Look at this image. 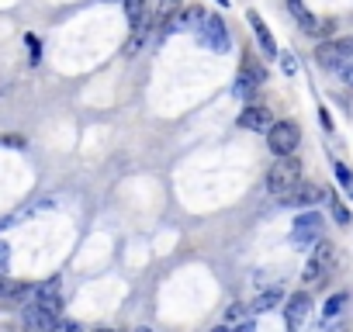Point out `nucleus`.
<instances>
[{
    "instance_id": "ddd939ff",
    "label": "nucleus",
    "mask_w": 353,
    "mask_h": 332,
    "mask_svg": "<svg viewBox=\"0 0 353 332\" xmlns=\"http://www.w3.org/2000/svg\"><path fill=\"white\" fill-rule=\"evenodd\" d=\"M325 198V191L322 187H315V184H301L298 180V187L284 198V205H301V208H312V205H319Z\"/></svg>"
},
{
    "instance_id": "1a4fd4ad",
    "label": "nucleus",
    "mask_w": 353,
    "mask_h": 332,
    "mask_svg": "<svg viewBox=\"0 0 353 332\" xmlns=\"http://www.w3.org/2000/svg\"><path fill=\"white\" fill-rule=\"evenodd\" d=\"M236 125H239V128H246V132H267V128L274 125V111H270V107H263V104H250V107H243V111H239Z\"/></svg>"
},
{
    "instance_id": "393cba45",
    "label": "nucleus",
    "mask_w": 353,
    "mask_h": 332,
    "mask_svg": "<svg viewBox=\"0 0 353 332\" xmlns=\"http://www.w3.org/2000/svg\"><path fill=\"white\" fill-rule=\"evenodd\" d=\"M319 114H322V125L332 132V118H329V111H325V107H319Z\"/></svg>"
},
{
    "instance_id": "4be33fe9",
    "label": "nucleus",
    "mask_w": 353,
    "mask_h": 332,
    "mask_svg": "<svg viewBox=\"0 0 353 332\" xmlns=\"http://www.w3.org/2000/svg\"><path fill=\"white\" fill-rule=\"evenodd\" d=\"M336 180H339L343 187H350V180H353V174L346 170V166H343V163H336Z\"/></svg>"
},
{
    "instance_id": "6ab92c4d",
    "label": "nucleus",
    "mask_w": 353,
    "mask_h": 332,
    "mask_svg": "<svg viewBox=\"0 0 353 332\" xmlns=\"http://www.w3.org/2000/svg\"><path fill=\"white\" fill-rule=\"evenodd\" d=\"M343 308H346V294H332V298L325 301V308H322V315H325V322H329V318H336V315H339Z\"/></svg>"
},
{
    "instance_id": "4468645a",
    "label": "nucleus",
    "mask_w": 353,
    "mask_h": 332,
    "mask_svg": "<svg viewBox=\"0 0 353 332\" xmlns=\"http://www.w3.org/2000/svg\"><path fill=\"white\" fill-rule=\"evenodd\" d=\"M205 21V11L201 8H181V14H176L170 25V32H198V25Z\"/></svg>"
},
{
    "instance_id": "a211bd4d",
    "label": "nucleus",
    "mask_w": 353,
    "mask_h": 332,
    "mask_svg": "<svg viewBox=\"0 0 353 332\" xmlns=\"http://www.w3.org/2000/svg\"><path fill=\"white\" fill-rule=\"evenodd\" d=\"M329 205H332V218H336V225H350V208H346L336 194H329Z\"/></svg>"
},
{
    "instance_id": "9d476101",
    "label": "nucleus",
    "mask_w": 353,
    "mask_h": 332,
    "mask_svg": "<svg viewBox=\"0 0 353 332\" xmlns=\"http://www.w3.org/2000/svg\"><path fill=\"white\" fill-rule=\"evenodd\" d=\"M288 11L294 14V21L301 25L305 35H329V32H332V25H329V21H319V18L301 4V0H288Z\"/></svg>"
},
{
    "instance_id": "f257e3e1",
    "label": "nucleus",
    "mask_w": 353,
    "mask_h": 332,
    "mask_svg": "<svg viewBox=\"0 0 353 332\" xmlns=\"http://www.w3.org/2000/svg\"><path fill=\"white\" fill-rule=\"evenodd\" d=\"M298 180H301V159H294V152L291 156H277V163L270 166V174H267V191L277 201H284L298 187Z\"/></svg>"
},
{
    "instance_id": "5701e85b",
    "label": "nucleus",
    "mask_w": 353,
    "mask_h": 332,
    "mask_svg": "<svg viewBox=\"0 0 353 332\" xmlns=\"http://www.w3.org/2000/svg\"><path fill=\"white\" fill-rule=\"evenodd\" d=\"M336 73H339V80H343L346 87H353V63H346V66H339Z\"/></svg>"
},
{
    "instance_id": "b1692460",
    "label": "nucleus",
    "mask_w": 353,
    "mask_h": 332,
    "mask_svg": "<svg viewBox=\"0 0 353 332\" xmlns=\"http://www.w3.org/2000/svg\"><path fill=\"white\" fill-rule=\"evenodd\" d=\"M8 260H11V246L0 242V267H8Z\"/></svg>"
},
{
    "instance_id": "f8f14e48",
    "label": "nucleus",
    "mask_w": 353,
    "mask_h": 332,
    "mask_svg": "<svg viewBox=\"0 0 353 332\" xmlns=\"http://www.w3.org/2000/svg\"><path fill=\"white\" fill-rule=\"evenodd\" d=\"M32 287H35V284H21V280H11V277L0 273V301H8V304L28 301V298H32Z\"/></svg>"
},
{
    "instance_id": "412c9836",
    "label": "nucleus",
    "mask_w": 353,
    "mask_h": 332,
    "mask_svg": "<svg viewBox=\"0 0 353 332\" xmlns=\"http://www.w3.org/2000/svg\"><path fill=\"white\" fill-rule=\"evenodd\" d=\"M25 42H28V49H32V63L39 66V63H42V45H39V39H35V35H25Z\"/></svg>"
},
{
    "instance_id": "bb28decb",
    "label": "nucleus",
    "mask_w": 353,
    "mask_h": 332,
    "mask_svg": "<svg viewBox=\"0 0 353 332\" xmlns=\"http://www.w3.org/2000/svg\"><path fill=\"white\" fill-rule=\"evenodd\" d=\"M346 191H350V198H353V180H350V187H346Z\"/></svg>"
},
{
    "instance_id": "0eeeda50",
    "label": "nucleus",
    "mask_w": 353,
    "mask_h": 332,
    "mask_svg": "<svg viewBox=\"0 0 353 332\" xmlns=\"http://www.w3.org/2000/svg\"><path fill=\"white\" fill-rule=\"evenodd\" d=\"M32 308L49 311V315H59V311H63V294H59V280H56V277L32 287Z\"/></svg>"
},
{
    "instance_id": "a878e982",
    "label": "nucleus",
    "mask_w": 353,
    "mask_h": 332,
    "mask_svg": "<svg viewBox=\"0 0 353 332\" xmlns=\"http://www.w3.org/2000/svg\"><path fill=\"white\" fill-rule=\"evenodd\" d=\"M232 4V0H219V8H229Z\"/></svg>"
},
{
    "instance_id": "20e7f679",
    "label": "nucleus",
    "mask_w": 353,
    "mask_h": 332,
    "mask_svg": "<svg viewBox=\"0 0 353 332\" xmlns=\"http://www.w3.org/2000/svg\"><path fill=\"white\" fill-rule=\"evenodd\" d=\"M315 63L322 70H339L346 63H353V35H343V39H329L315 49Z\"/></svg>"
},
{
    "instance_id": "9b49d317",
    "label": "nucleus",
    "mask_w": 353,
    "mask_h": 332,
    "mask_svg": "<svg viewBox=\"0 0 353 332\" xmlns=\"http://www.w3.org/2000/svg\"><path fill=\"white\" fill-rule=\"evenodd\" d=\"M246 21L253 25V35H256V42H260V49H263V56H277V42H274V35H270V28H267V21L256 14V11H246Z\"/></svg>"
},
{
    "instance_id": "7ed1b4c3",
    "label": "nucleus",
    "mask_w": 353,
    "mask_h": 332,
    "mask_svg": "<svg viewBox=\"0 0 353 332\" xmlns=\"http://www.w3.org/2000/svg\"><path fill=\"white\" fill-rule=\"evenodd\" d=\"M267 145H270L274 156H291V152L301 145V128H298V121H291V118L274 121V125L267 128Z\"/></svg>"
},
{
    "instance_id": "f03ea898",
    "label": "nucleus",
    "mask_w": 353,
    "mask_h": 332,
    "mask_svg": "<svg viewBox=\"0 0 353 332\" xmlns=\"http://www.w3.org/2000/svg\"><path fill=\"white\" fill-rule=\"evenodd\" d=\"M332 267H336V246L325 242V239H319V242L312 246V256H308V263H305L301 280H305V284H322Z\"/></svg>"
},
{
    "instance_id": "2eb2a0df",
    "label": "nucleus",
    "mask_w": 353,
    "mask_h": 332,
    "mask_svg": "<svg viewBox=\"0 0 353 332\" xmlns=\"http://www.w3.org/2000/svg\"><path fill=\"white\" fill-rule=\"evenodd\" d=\"M281 301H284V291H281V287H270V291L256 294V301H253V311H256V315H263V311L277 308Z\"/></svg>"
},
{
    "instance_id": "aec40b11",
    "label": "nucleus",
    "mask_w": 353,
    "mask_h": 332,
    "mask_svg": "<svg viewBox=\"0 0 353 332\" xmlns=\"http://www.w3.org/2000/svg\"><path fill=\"white\" fill-rule=\"evenodd\" d=\"M277 56H281V70H284L288 76H294V73H298V59H294L291 52H277Z\"/></svg>"
},
{
    "instance_id": "6e6552de",
    "label": "nucleus",
    "mask_w": 353,
    "mask_h": 332,
    "mask_svg": "<svg viewBox=\"0 0 353 332\" xmlns=\"http://www.w3.org/2000/svg\"><path fill=\"white\" fill-rule=\"evenodd\" d=\"M308 315H312V298H308V291H294V294L288 298V304H284V322H288V329H301V325L308 322Z\"/></svg>"
},
{
    "instance_id": "dca6fc26",
    "label": "nucleus",
    "mask_w": 353,
    "mask_h": 332,
    "mask_svg": "<svg viewBox=\"0 0 353 332\" xmlns=\"http://www.w3.org/2000/svg\"><path fill=\"white\" fill-rule=\"evenodd\" d=\"M239 76H246V80H250V83H256V87H260V83H267V70H263L250 52H246V59H243V73H239Z\"/></svg>"
},
{
    "instance_id": "f3484780",
    "label": "nucleus",
    "mask_w": 353,
    "mask_h": 332,
    "mask_svg": "<svg viewBox=\"0 0 353 332\" xmlns=\"http://www.w3.org/2000/svg\"><path fill=\"white\" fill-rule=\"evenodd\" d=\"M125 14H128V21H132V28L145 18V0H125Z\"/></svg>"
},
{
    "instance_id": "423d86ee",
    "label": "nucleus",
    "mask_w": 353,
    "mask_h": 332,
    "mask_svg": "<svg viewBox=\"0 0 353 332\" xmlns=\"http://www.w3.org/2000/svg\"><path fill=\"white\" fill-rule=\"evenodd\" d=\"M322 229H325V222H322L319 211H301L294 218V225H291V242L301 246V249H308V246H315L322 239Z\"/></svg>"
},
{
    "instance_id": "39448f33",
    "label": "nucleus",
    "mask_w": 353,
    "mask_h": 332,
    "mask_svg": "<svg viewBox=\"0 0 353 332\" xmlns=\"http://www.w3.org/2000/svg\"><path fill=\"white\" fill-rule=\"evenodd\" d=\"M194 35H198L201 45H208L212 52H229V45H232V39H229V25H225L219 14H205V21L198 25Z\"/></svg>"
}]
</instances>
